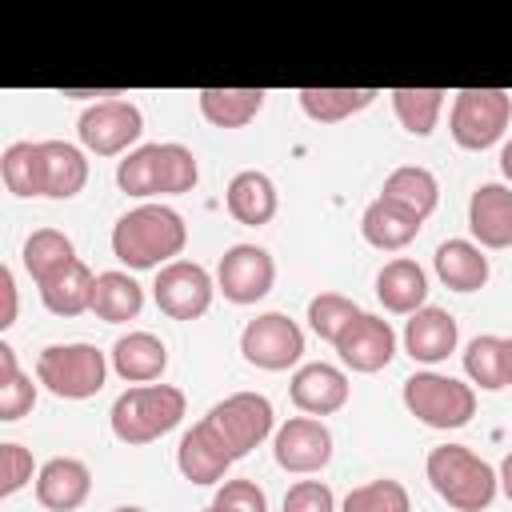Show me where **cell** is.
Instances as JSON below:
<instances>
[{
    "instance_id": "6da1fadb",
    "label": "cell",
    "mask_w": 512,
    "mask_h": 512,
    "mask_svg": "<svg viewBox=\"0 0 512 512\" xmlns=\"http://www.w3.org/2000/svg\"><path fill=\"white\" fill-rule=\"evenodd\" d=\"M276 412L272 400L260 392H232L216 400L184 436L176 448V468L192 484H220L224 472L244 460L256 444L272 436Z\"/></svg>"
},
{
    "instance_id": "7a4b0ae2",
    "label": "cell",
    "mask_w": 512,
    "mask_h": 512,
    "mask_svg": "<svg viewBox=\"0 0 512 512\" xmlns=\"http://www.w3.org/2000/svg\"><path fill=\"white\" fill-rule=\"evenodd\" d=\"M184 244H188V224L168 204H140L112 224V256L136 272L148 268L160 272L164 264L180 260Z\"/></svg>"
},
{
    "instance_id": "3957f363",
    "label": "cell",
    "mask_w": 512,
    "mask_h": 512,
    "mask_svg": "<svg viewBox=\"0 0 512 512\" xmlns=\"http://www.w3.org/2000/svg\"><path fill=\"white\" fill-rule=\"evenodd\" d=\"M200 180L196 152L184 144H140L116 164V184L124 196H184Z\"/></svg>"
},
{
    "instance_id": "277c9868",
    "label": "cell",
    "mask_w": 512,
    "mask_h": 512,
    "mask_svg": "<svg viewBox=\"0 0 512 512\" xmlns=\"http://www.w3.org/2000/svg\"><path fill=\"white\" fill-rule=\"evenodd\" d=\"M424 476L436 488V496L456 508V512H484L496 492H500V476L488 460H480L472 448L464 444H440L428 452L424 460Z\"/></svg>"
},
{
    "instance_id": "5b68a950",
    "label": "cell",
    "mask_w": 512,
    "mask_h": 512,
    "mask_svg": "<svg viewBox=\"0 0 512 512\" xmlns=\"http://www.w3.org/2000/svg\"><path fill=\"white\" fill-rule=\"evenodd\" d=\"M188 412V396L176 384H136L116 396L108 424L120 444H152L172 432Z\"/></svg>"
},
{
    "instance_id": "8992f818",
    "label": "cell",
    "mask_w": 512,
    "mask_h": 512,
    "mask_svg": "<svg viewBox=\"0 0 512 512\" xmlns=\"http://www.w3.org/2000/svg\"><path fill=\"white\" fill-rule=\"evenodd\" d=\"M108 356L96 344H48L36 356V384H44L60 400H88L108 380Z\"/></svg>"
},
{
    "instance_id": "52a82bcc",
    "label": "cell",
    "mask_w": 512,
    "mask_h": 512,
    "mask_svg": "<svg viewBox=\"0 0 512 512\" xmlns=\"http://www.w3.org/2000/svg\"><path fill=\"white\" fill-rule=\"evenodd\" d=\"M404 408L420 424L452 432L476 416V388L444 372H412L404 380Z\"/></svg>"
},
{
    "instance_id": "ba28073f",
    "label": "cell",
    "mask_w": 512,
    "mask_h": 512,
    "mask_svg": "<svg viewBox=\"0 0 512 512\" xmlns=\"http://www.w3.org/2000/svg\"><path fill=\"white\" fill-rule=\"evenodd\" d=\"M512 120V92L504 88H460L452 100L448 132L464 152L492 148Z\"/></svg>"
},
{
    "instance_id": "9c48e42d",
    "label": "cell",
    "mask_w": 512,
    "mask_h": 512,
    "mask_svg": "<svg viewBox=\"0 0 512 512\" xmlns=\"http://www.w3.org/2000/svg\"><path fill=\"white\" fill-rule=\"evenodd\" d=\"M240 352H244V360L252 368L284 372V368H296L300 364V356H304V332L284 312H260L256 320L244 324Z\"/></svg>"
},
{
    "instance_id": "30bf717a",
    "label": "cell",
    "mask_w": 512,
    "mask_h": 512,
    "mask_svg": "<svg viewBox=\"0 0 512 512\" xmlns=\"http://www.w3.org/2000/svg\"><path fill=\"white\" fill-rule=\"evenodd\" d=\"M76 136L96 156H120L144 136V116L132 100H96L80 112Z\"/></svg>"
},
{
    "instance_id": "8fae6325",
    "label": "cell",
    "mask_w": 512,
    "mask_h": 512,
    "mask_svg": "<svg viewBox=\"0 0 512 512\" xmlns=\"http://www.w3.org/2000/svg\"><path fill=\"white\" fill-rule=\"evenodd\" d=\"M212 276L196 260H172L156 272L152 300L168 320H200L212 308Z\"/></svg>"
},
{
    "instance_id": "7c38bea8",
    "label": "cell",
    "mask_w": 512,
    "mask_h": 512,
    "mask_svg": "<svg viewBox=\"0 0 512 512\" xmlns=\"http://www.w3.org/2000/svg\"><path fill=\"white\" fill-rule=\"evenodd\" d=\"M276 284V260L260 244H232L216 264V288L228 304H256Z\"/></svg>"
},
{
    "instance_id": "4fadbf2b",
    "label": "cell",
    "mask_w": 512,
    "mask_h": 512,
    "mask_svg": "<svg viewBox=\"0 0 512 512\" xmlns=\"http://www.w3.org/2000/svg\"><path fill=\"white\" fill-rule=\"evenodd\" d=\"M272 456L292 476H312L332 460V432L320 416H292L272 436Z\"/></svg>"
},
{
    "instance_id": "5bb4252c",
    "label": "cell",
    "mask_w": 512,
    "mask_h": 512,
    "mask_svg": "<svg viewBox=\"0 0 512 512\" xmlns=\"http://www.w3.org/2000/svg\"><path fill=\"white\" fill-rule=\"evenodd\" d=\"M332 348H336V356H340L344 368L368 376V372H380V368L392 364V356H396V332H392V324H388L384 316L360 312V316L340 332V340H336Z\"/></svg>"
},
{
    "instance_id": "9a60e30c",
    "label": "cell",
    "mask_w": 512,
    "mask_h": 512,
    "mask_svg": "<svg viewBox=\"0 0 512 512\" xmlns=\"http://www.w3.org/2000/svg\"><path fill=\"white\" fill-rule=\"evenodd\" d=\"M348 392H352L348 376L336 364H324V360L300 364L292 372V384H288V396H292V404L304 416H332V412H340L348 404Z\"/></svg>"
},
{
    "instance_id": "2e32d148",
    "label": "cell",
    "mask_w": 512,
    "mask_h": 512,
    "mask_svg": "<svg viewBox=\"0 0 512 512\" xmlns=\"http://www.w3.org/2000/svg\"><path fill=\"white\" fill-rule=\"evenodd\" d=\"M36 184L48 200H72L88 184V160L68 140H40L36 144Z\"/></svg>"
},
{
    "instance_id": "e0dca14e",
    "label": "cell",
    "mask_w": 512,
    "mask_h": 512,
    "mask_svg": "<svg viewBox=\"0 0 512 512\" xmlns=\"http://www.w3.org/2000/svg\"><path fill=\"white\" fill-rule=\"evenodd\" d=\"M456 340H460V324H456V316L448 308L424 304L404 324V352L416 364H440V360H448L456 352Z\"/></svg>"
},
{
    "instance_id": "ac0fdd59",
    "label": "cell",
    "mask_w": 512,
    "mask_h": 512,
    "mask_svg": "<svg viewBox=\"0 0 512 512\" xmlns=\"http://www.w3.org/2000/svg\"><path fill=\"white\" fill-rule=\"evenodd\" d=\"M92 492V472L76 456H52L36 472V500L48 512H76Z\"/></svg>"
},
{
    "instance_id": "d6986e66",
    "label": "cell",
    "mask_w": 512,
    "mask_h": 512,
    "mask_svg": "<svg viewBox=\"0 0 512 512\" xmlns=\"http://www.w3.org/2000/svg\"><path fill=\"white\" fill-rule=\"evenodd\" d=\"M468 232L480 248H512V188L480 184L468 200Z\"/></svg>"
},
{
    "instance_id": "ffe728a7",
    "label": "cell",
    "mask_w": 512,
    "mask_h": 512,
    "mask_svg": "<svg viewBox=\"0 0 512 512\" xmlns=\"http://www.w3.org/2000/svg\"><path fill=\"white\" fill-rule=\"evenodd\" d=\"M108 360H112V372L120 380H128V384H152L168 368V348H164V340L156 332L136 328V332H128V336H120L112 344Z\"/></svg>"
},
{
    "instance_id": "44dd1931",
    "label": "cell",
    "mask_w": 512,
    "mask_h": 512,
    "mask_svg": "<svg viewBox=\"0 0 512 512\" xmlns=\"http://www.w3.org/2000/svg\"><path fill=\"white\" fill-rule=\"evenodd\" d=\"M224 204H228V216L236 224H248V228H260L276 216L280 208V196H276V184L268 172H256V168H244L228 180L224 188Z\"/></svg>"
},
{
    "instance_id": "7402d4cb",
    "label": "cell",
    "mask_w": 512,
    "mask_h": 512,
    "mask_svg": "<svg viewBox=\"0 0 512 512\" xmlns=\"http://www.w3.org/2000/svg\"><path fill=\"white\" fill-rule=\"evenodd\" d=\"M376 300H380L388 312H396V316L420 312L424 300H428V276H424V268H420L416 260H408V256L388 260V264L376 272Z\"/></svg>"
},
{
    "instance_id": "603a6c76",
    "label": "cell",
    "mask_w": 512,
    "mask_h": 512,
    "mask_svg": "<svg viewBox=\"0 0 512 512\" xmlns=\"http://www.w3.org/2000/svg\"><path fill=\"white\" fill-rule=\"evenodd\" d=\"M92 284H96V276H92V268L76 256V260H68L64 268H56L48 280H40L36 288H40V304L52 312V316H80V312H92Z\"/></svg>"
},
{
    "instance_id": "cb8c5ba5",
    "label": "cell",
    "mask_w": 512,
    "mask_h": 512,
    "mask_svg": "<svg viewBox=\"0 0 512 512\" xmlns=\"http://www.w3.org/2000/svg\"><path fill=\"white\" fill-rule=\"evenodd\" d=\"M432 264H436L440 284H448L452 292H480L492 276L488 256L476 240H444L432 256Z\"/></svg>"
},
{
    "instance_id": "d4e9b609",
    "label": "cell",
    "mask_w": 512,
    "mask_h": 512,
    "mask_svg": "<svg viewBox=\"0 0 512 512\" xmlns=\"http://www.w3.org/2000/svg\"><path fill=\"white\" fill-rule=\"evenodd\" d=\"M380 200H388V204L412 212L416 220H428V216L436 212V204H440V184H436V176H432L428 168L404 164V168H392V172L384 176Z\"/></svg>"
},
{
    "instance_id": "484cf974",
    "label": "cell",
    "mask_w": 512,
    "mask_h": 512,
    "mask_svg": "<svg viewBox=\"0 0 512 512\" xmlns=\"http://www.w3.org/2000/svg\"><path fill=\"white\" fill-rule=\"evenodd\" d=\"M420 224L424 220H416L412 212H404V208H396V204L376 196L360 216V236L380 252H400L420 236Z\"/></svg>"
},
{
    "instance_id": "4316f807",
    "label": "cell",
    "mask_w": 512,
    "mask_h": 512,
    "mask_svg": "<svg viewBox=\"0 0 512 512\" xmlns=\"http://www.w3.org/2000/svg\"><path fill=\"white\" fill-rule=\"evenodd\" d=\"M264 88H200L196 104L212 128H244L264 108Z\"/></svg>"
},
{
    "instance_id": "83f0119b",
    "label": "cell",
    "mask_w": 512,
    "mask_h": 512,
    "mask_svg": "<svg viewBox=\"0 0 512 512\" xmlns=\"http://www.w3.org/2000/svg\"><path fill=\"white\" fill-rule=\"evenodd\" d=\"M144 308V288L128 272H100L92 284V312L104 324H124L136 320Z\"/></svg>"
},
{
    "instance_id": "f1b7e54d",
    "label": "cell",
    "mask_w": 512,
    "mask_h": 512,
    "mask_svg": "<svg viewBox=\"0 0 512 512\" xmlns=\"http://www.w3.org/2000/svg\"><path fill=\"white\" fill-rule=\"evenodd\" d=\"M380 92L376 88H300L296 100L308 120L316 124H340L356 112H364Z\"/></svg>"
},
{
    "instance_id": "f546056e",
    "label": "cell",
    "mask_w": 512,
    "mask_h": 512,
    "mask_svg": "<svg viewBox=\"0 0 512 512\" xmlns=\"http://www.w3.org/2000/svg\"><path fill=\"white\" fill-rule=\"evenodd\" d=\"M392 112L396 120L404 124V132L412 136H432L436 120H440V108H444V88H392Z\"/></svg>"
},
{
    "instance_id": "4dcf8cb0",
    "label": "cell",
    "mask_w": 512,
    "mask_h": 512,
    "mask_svg": "<svg viewBox=\"0 0 512 512\" xmlns=\"http://www.w3.org/2000/svg\"><path fill=\"white\" fill-rule=\"evenodd\" d=\"M20 260H24V272L32 276V284H40V280H48L56 268H64L68 260H76V252H72V240H68L60 228H36V232L24 240Z\"/></svg>"
},
{
    "instance_id": "1f68e13d",
    "label": "cell",
    "mask_w": 512,
    "mask_h": 512,
    "mask_svg": "<svg viewBox=\"0 0 512 512\" xmlns=\"http://www.w3.org/2000/svg\"><path fill=\"white\" fill-rule=\"evenodd\" d=\"M32 408H36V384H32V376L20 372L16 348L0 344V420L12 424L20 416H28Z\"/></svg>"
},
{
    "instance_id": "d6a6232c",
    "label": "cell",
    "mask_w": 512,
    "mask_h": 512,
    "mask_svg": "<svg viewBox=\"0 0 512 512\" xmlns=\"http://www.w3.org/2000/svg\"><path fill=\"white\" fill-rule=\"evenodd\" d=\"M464 372L472 380V388L484 392H500L504 388V336H476L464 348Z\"/></svg>"
},
{
    "instance_id": "836d02e7",
    "label": "cell",
    "mask_w": 512,
    "mask_h": 512,
    "mask_svg": "<svg viewBox=\"0 0 512 512\" xmlns=\"http://www.w3.org/2000/svg\"><path fill=\"white\" fill-rule=\"evenodd\" d=\"M356 316H360L356 300H348V296H340V292H320V296L308 300V328H312L320 340H328V344H336L340 332H344Z\"/></svg>"
},
{
    "instance_id": "e575fe53",
    "label": "cell",
    "mask_w": 512,
    "mask_h": 512,
    "mask_svg": "<svg viewBox=\"0 0 512 512\" xmlns=\"http://www.w3.org/2000/svg\"><path fill=\"white\" fill-rule=\"evenodd\" d=\"M340 512H412L408 488L400 480H368L360 488H352L340 504Z\"/></svg>"
},
{
    "instance_id": "d590c367",
    "label": "cell",
    "mask_w": 512,
    "mask_h": 512,
    "mask_svg": "<svg viewBox=\"0 0 512 512\" xmlns=\"http://www.w3.org/2000/svg\"><path fill=\"white\" fill-rule=\"evenodd\" d=\"M0 180L12 196H40L36 184V144L32 140H16L4 148L0 156Z\"/></svg>"
},
{
    "instance_id": "8d00e7d4",
    "label": "cell",
    "mask_w": 512,
    "mask_h": 512,
    "mask_svg": "<svg viewBox=\"0 0 512 512\" xmlns=\"http://www.w3.org/2000/svg\"><path fill=\"white\" fill-rule=\"evenodd\" d=\"M32 472H36L32 452L16 440H4L0 444V496H16L24 484H32Z\"/></svg>"
},
{
    "instance_id": "74e56055",
    "label": "cell",
    "mask_w": 512,
    "mask_h": 512,
    "mask_svg": "<svg viewBox=\"0 0 512 512\" xmlns=\"http://www.w3.org/2000/svg\"><path fill=\"white\" fill-rule=\"evenodd\" d=\"M216 512H268V496L256 480H224L212 496Z\"/></svg>"
},
{
    "instance_id": "f35d334b",
    "label": "cell",
    "mask_w": 512,
    "mask_h": 512,
    "mask_svg": "<svg viewBox=\"0 0 512 512\" xmlns=\"http://www.w3.org/2000/svg\"><path fill=\"white\" fill-rule=\"evenodd\" d=\"M284 512H336V496L324 480H296L284 492Z\"/></svg>"
},
{
    "instance_id": "ab89813d",
    "label": "cell",
    "mask_w": 512,
    "mask_h": 512,
    "mask_svg": "<svg viewBox=\"0 0 512 512\" xmlns=\"http://www.w3.org/2000/svg\"><path fill=\"white\" fill-rule=\"evenodd\" d=\"M16 324V276L8 264H0V328Z\"/></svg>"
},
{
    "instance_id": "60d3db41",
    "label": "cell",
    "mask_w": 512,
    "mask_h": 512,
    "mask_svg": "<svg viewBox=\"0 0 512 512\" xmlns=\"http://www.w3.org/2000/svg\"><path fill=\"white\" fill-rule=\"evenodd\" d=\"M496 476H500V492L512 500V452L500 460V472H496Z\"/></svg>"
},
{
    "instance_id": "b9f144b4",
    "label": "cell",
    "mask_w": 512,
    "mask_h": 512,
    "mask_svg": "<svg viewBox=\"0 0 512 512\" xmlns=\"http://www.w3.org/2000/svg\"><path fill=\"white\" fill-rule=\"evenodd\" d=\"M64 96H72V100H84V96H120V92H108V88H64Z\"/></svg>"
},
{
    "instance_id": "7bdbcfd3",
    "label": "cell",
    "mask_w": 512,
    "mask_h": 512,
    "mask_svg": "<svg viewBox=\"0 0 512 512\" xmlns=\"http://www.w3.org/2000/svg\"><path fill=\"white\" fill-rule=\"evenodd\" d=\"M500 172L512 184V140H504V148H500Z\"/></svg>"
},
{
    "instance_id": "ee69618b",
    "label": "cell",
    "mask_w": 512,
    "mask_h": 512,
    "mask_svg": "<svg viewBox=\"0 0 512 512\" xmlns=\"http://www.w3.org/2000/svg\"><path fill=\"white\" fill-rule=\"evenodd\" d=\"M512 384V336H504V388Z\"/></svg>"
},
{
    "instance_id": "f6af8a7d",
    "label": "cell",
    "mask_w": 512,
    "mask_h": 512,
    "mask_svg": "<svg viewBox=\"0 0 512 512\" xmlns=\"http://www.w3.org/2000/svg\"><path fill=\"white\" fill-rule=\"evenodd\" d=\"M112 512H144V508H136V504H120V508H112Z\"/></svg>"
},
{
    "instance_id": "bcb514c9",
    "label": "cell",
    "mask_w": 512,
    "mask_h": 512,
    "mask_svg": "<svg viewBox=\"0 0 512 512\" xmlns=\"http://www.w3.org/2000/svg\"><path fill=\"white\" fill-rule=\"evenodd\" d=\"M204 512H216V508H212V504H208V508H204Z\"/></svg>"
}]
</instances>
